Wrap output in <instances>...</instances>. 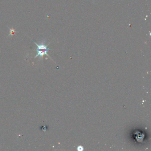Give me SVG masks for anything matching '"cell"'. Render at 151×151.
<instances>
[{"instance_id": "6da1fadb", "label": "cell", "mask_w": 151, "mask_h": 151, "mask_svg": "<svg viewBox=\"0 0 151 151\" xmlns=\"http://www.w3.org/2000/svg\"><path fill=\"white\" fill-rule=\"evenodd\" d=\"M35 44L37 46V50H49V51H52L53 50L52 49H48L47 48V46L48 45H45V40H43L41 43V45H39L36 44L35 42H34Z\"/></svg>"}, {"instance_id": "7a4b0ae2", "label": "cell", "mask_w": 151, "mask_h": 151, "mask_svg": "<svg viewBox=\"0 0 151 151\" xmlns=\"http://www.w3.org/2000/svg\"><path fill=\"white\" fill-rule=\"evenodd\" d=\"M36 51L37 52V55H36V56L35 57V58H36L39 56V57L40 58H42L43 57V56L44 55H47V56H48L49 57H50L48 54H47V51H49V50H36Z\"/></svg>"}, {"instance_id": "3957f363", "label": "cell", "mask_w": 151, "mask_h": 151, "mask_svg": "<svg viewBox=\"0 0 151 151\" xmlns=\"http://www.w3.org/2000/svg\"><path fill=\"white\" fill-rule=\"evenodd\" d=\"M16 32V30L14 29V28L9 29V36H13L14 34H15Z\"/></svg>"}, {"instance_id": "277c9868", "label": "cell", "mask_w": 151, "mask_h": 151, "mask_svg": "<svg viewBox=\"0 0 151 151\" xmlns=\"http://www.w3.org/2000/svg\"><path fill=\"white\" fill-rule=\"evenodd\" d=\"M83 149V147L82 146H78V151H82Z\"/></svg>"}]
</instances>
